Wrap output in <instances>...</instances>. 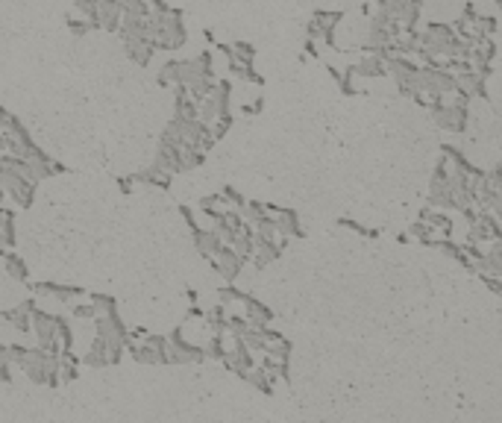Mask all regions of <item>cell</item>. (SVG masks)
Returning a JSON list of instances; mask_svg holds the SVG:
<instances>
[{"label":"cell","instance_id":"ffe728a7","mask_svg":"<svg viewBox=\"0 0 502 423\" xmlns=\"http://www.w3.org/2000/svg\"><path fill=\"white\" fill-rule=\"evenodd\" d=\"M206 350H209L212 359H223V356H226V347H223V341H221V332L212 335V341H209V347H206Z\"/></svg>","mask_w":502,"mask_h":423},{"label":"cell","instance_id":"8992f818","mask_svg":"<svg viewBox=\"0 0 502 423\" xmlns=\"http://www.w3.org/2000/svg\"><path fill=\"white\" fill-rule=\"evenodd\" d=\"M347 77H362V80H373V77H385V59L373 56V53H364L356 65L347 68Z\"/></svg>","mask_w":502,"mask_h":423},{"label":"cell","instance_id":"5bb4252c","mask_svg":"<svg viewBox=\"0 0 502 423\" xmlns=\"http://www.w3.org/2000/svg\"><path fill=\"white\" fill-rule=\"evenodd\" d=\"M3 259H6V274H9V276H15L18 282H24V279H27V265L21 262V256L9 253L6 247H3Z\"/></svg>","mask_w":502,"mask_h":423},{"label":"cell","instance_id":"30bf717a","mask_svg":"<svg viewBox=\"0 0 502 423\" xmlns=\"http://www.w3.org/2000/svg\"><path fill=\"white\" fill-rule=\"evenodd\" d=\"M274 224H276V232L282 238H300L303 235V226H300L297 212H291V209H276L274 212Z\"/></svg>","mask_w":502,"mask_h":423},{"label":"cell","instance_id":"7a4b0ae2","mask_svg":"<svg viewBox=\"0 0 502 423\" xmlns=\"http://www.w3.org/2000/svg\"><path fill=\"white\" fill-rule=\"evenodd\" d=\"M0 188H3V194H9L21 209H27V206H32V200H36V186L6 165H0Z\"/></svg>","mask_w":502,"mask_h":423},{"label":"cell","instance_id":"603a6c76","mask_svg":"<svg viewBox=\"0 0 502 423\" xmlns=\"http://www.w3.org/2000/svg\"><path fill=\"white\" fill-rule=\"evenodd\" d=\"M12 121H15V115L9 112V109H3V106H0V129H6Z\"/></svg>","mask_w":502,"mask_h":423},{"label":"cell","instance_id":"3957f363","mask_svg":"<svg viewBox=\"0 0 502 423\" xmlns=\"http://www.w3.org/2000/svg\"><path fill=\"white\" fill-rule=\"evenodd\" d=\"M417 68H420L417 59H411V56H388L385 59V74H391V77H394L400 94H406V97L417 94V89H414Z\"/></svg>","mask_w":502,"mask_h":423},{"label":"cell","instance_id":"6da1fadb","mask_svg":"<svg viewBox=\"0 0 502 423\" xmlns=\"http://www.w3.org/2000/svg\"><path fill=\"white\" fill-rule=\"evenodd\" d=\"M373 6L379 12L391 15L394 21H400L402 30H414L423 12V0H373Z\"/></svg>","mask_w":502,"mask_h":423},{"label":"cell","instance_id":"5b68a950","mask_svg":"<svg viewBox=\"0 0 502 423\" xmlns=\"http://www.w3.org/2000/svg\"><path fill=\"white\" fill-rule=\"evenodd\" d=\"M179 150L182 147H177V144H171V141H159V150H156V165L159 171H165L168 177H173V173H182V156H179Z\"/></svg>","mask_w":502,"mask_h":423},{"label":"cell","instance_id":"9a60e30c","mask_svg":"<svg viewBox=\"0 0 502 423\" xmlns=\"http://www.w3.org/2000/svg\"><path fill=\"white\" fill-rule=\"evenodd\" d=\"M159 85H179V59H168L159 71Z\"/></svg>","mask_w":502,"mask_h":423},{"label":"cell","instance_id":"7402d4cb","mask_svg":"<svg viewBox=\"0 0 502 423\" xmlns=\"http://www.w3.org/2000/svg\"><path fill=\"white\" fill-rule=\"evenodd\" d=\"M341 226H350V230H356V232H362V235H376L373 230H367V226H362V224H356V221H341Z\"/></svg>","mask_w":502,"mask_h":423},{"label":"cell","instance_id":"cb8c5ba5","mask_svg":"<svg viewBox=\"0 0 502 423\" xmlns=\"http://www.w3.org/2000/svg\"><path fill=\"white\" fill-rule=\"evenodd\" d=\"M3 197H6V194H3V188H0V206H3Z\"/></svg>","mask_w":502,"mask_h":423},{"label":"cell","instance_id":"277c9868","mask_svg":"<svg viewBox=\"0 0 502 423\" xmlns=\"http://www.w3.org/2000/svg\"><path fill=\"white\" fill-rule=\"evenodd\" d=\"M209 262H212V268L217 270V274H221V279H226V282H235L238 274H241V268H244V262L238 259V253L232 250V247H226V244L209 259Z\"/></svg>","mask_w":502,"mask_h":423},{"label":"cell","instance_id":"7c38bea8","mask_svg":"<svg viewBox=\"0 0 502 423\" xmlns=\"http://www.w3.org/2000/svg\"><path fill=\"white\" fill-rule=\"evenodd\" d=\"M39 294H50V297H59V303H71L74 297H83V288L76 285H53V282H41L36 285Z\"/></svg>","mask_w":502,"mask_h":423},{"label":"cell","instance_id":"ac0fdd59","mask_svg":"<svg viewBox=\"0 0 502 423\" xmlns=\"http://www.w3.org/2000/svg\"><path fill=\"white\" fill-rule=\"evenodd\" d=\"M91 303H94L97 314H109V312H115V297H109V294H91Z\"/></svg>","mask_w":502,"mask_h":423},{"label":"cell","instance_id":"2e32d148","mask_svg":"<svg viewBox=\"0 0 502 423\" xmlns=\"http://www.w3.org/2000/svg\"><path fill=\"white\" fill-rule=\"evenodd\" d=\"M420 221H426L432 230L438 226V230L444 232V235H450L452 232V221L446 218V215H441V212H420Z\"/></svg>","mask_w":502,"mask_h":423},{"label":"cell","instance_id":"52a82bcc","mask_svg":"<svg viewBox=\"0 0 502 423\" xmlns=\"http://www.w3.org/2000/svg\"><path fill=\"white\" fill-rule=\"evenodd\" d=\"M124 50H127V59H133L138 68H147L153 56H156V47H153L150 39H127Z\"/></svg>","mask_w":502,"mask_h":423},{"label":"cell","instance_id":"e0dca14e","mask_svg":"<svg viewBox=\"0 0 502 423\" xmlns=\"http://www.w3.org/2000/svg\"><path fill=\"white\" fill-rule=\"evenodd\" d=\"M68 32H71L74 39H83V36H89V32H91L89 18H76V15H71V18H68Z\"/></svg>","mask_w":502,"mask_h":423},{"label":"cell","instance_id":"ba28073f","mask_svg":"<svg viewBox=\"0 0 502 423\" xmlns=\"http://www.w3.org/2000/svg\"><path fill=\"white\" fill-rule=\"evenodd\" d=\"M94 6H97L100 30L118 32V27H121V3H118V0H94Z\"/></svg>","mask_w":502,"mask_h":423},{"label":"cell","instance_id":"44dd1931","mask_svg":"<svg viewBox=\"0 0 502 423\" xmlns=\"http://www.w3.org/2000/svg\"><path fill=\"white\" fill-rule=\"evenodd\" d=\"M71 314H74V318H94L97 309H94V303H91V306L80 303V306H71Z\"/></svg>","mask_w":502,"mask_h":423},{"label":"cell","instance_id":"9c48e42d","mask_svg":"<svg viewBox=\"0 0 502 423\" xmlns=\"http://www.w3.org/2000/svg\"><path fill=\"white\" fill-rule=\"evenodd\" d=\"M118 36H121V41H127V39H150L147 18H141V15H124L121 12V27H118Z\"/></svg>","mask_w":502,"mask_h":423},{"label":"cell","instance_id":"d6986e66","mask_svg":"<svg viewBox=\"0 0 502 423\" xmlns=\"http://www.w3.org/2000/svg\"><path fill=\"white\" fill-rule=\"evenodd\" d=\"M408 232H411L414 238H420V241H426V244L432 241V238H429V235H435V230H432V226H429L426 221H417V224H414V226H411V230H408Z\"/></svg>","mask_w":502,"mask_h":423},{"label":"cell","instance_id":"8fae6325","mask_svg":"<svg viewBox=\"0 0 502 423\" xmlns=\"http://www.w3.org/2000/svg\"><path fill=\"white\" fill-rule=\"evenodd\" d=\"M194 232V244H197V250H200V256L203 259H212L217 250L223 247V241H221V235H215L212 230H191Z\"/></svg>","mask_w":502,"mask_h":423},{"label":"cell","instance_id":"4fadbf2b","mask_svg":"<svg viewBox=\"0 0 502 423\" xmlns=\"http://www.w3.org/2000/svg\"><path fill=\"white\" fill-rule=\"evenodd\" d=\"M133 182H144V186H159V188H168L171 177H168L165 171H159L156 165H150V168H144V171H138L135 177H133Z\"/></svg>","mask_w":502,"mask_h":423}]
</instances>
